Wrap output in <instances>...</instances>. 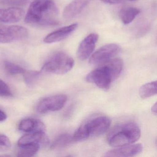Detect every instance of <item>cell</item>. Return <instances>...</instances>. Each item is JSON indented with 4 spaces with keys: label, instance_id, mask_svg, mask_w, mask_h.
I'll use <instances>...</instances> for the list:
<instances>
[{
    "label": "cell",
    "instance_id": "6da1fadb",
    "mask_svg": "<svg viewBox=\"0 0 157 157\" xmlns=\"http://www.w3.org/2000/svg\"><path fill=\"white\" fill-rule=\"evenodd\" d=\"M59 10L52 0H34L25 18L28 24L54 26L58 24Z\"/></svg>",
    "mask_w": 157,
    "mask_h": 157
},
{
    "label": "cell",
    "instance_id": "7a4b0ae2",
    "mask_svg": "<svg viewBox=\"0 0 157 157\" xmlns=\"http://www.w3.org/2000/svg\"><path fill=\"white\" fill-rule=\"evenodd\" d=\"M100 65L87 75L86 80L102 90H107L121 74L123 61L120 58L112 59Z\"/></svg>",
    "mask_w": 157,
    "mask_h": 157
},
{
    "label": "cell",
    "instance_id": "3957f363",
    "mask_svg": "<svg viewBox=\"0 0 157 157\" xmlns=\"http://www.w3.org/2000/svg\"><path fill=\"white\" fill-rule=\"evenodd\" d=\"M140 135V129L136 124L125 122L115 126L111 130L107 140L110 146L118 147L136 142Z\"/></svg>",
    "mask_w": 157,
    "mask_h": 157
},
{
    "label": "cell",
    "instance_id": "277c9868",
    "mask_svg": "<svg viewBox=\"0 0 157 157\" xmlns=\"http://www.w3.org/2000/svg\"><path fill=\"white\" fill-rule=\"evenodd\" d=\"M110 118L104 116L96 117L87 120L77 129L73 135L75 141H81L89 138L104 134L110 127Z\"/></svg>",
    "mask_w": 157,
    "mask_h": 157
},
{
    "label": "cell",
    "instance_id": "5b68a950",
    "mask_svg": "<svg viewBox=\"0 0 157 157\" xmlns=\"http://www.w3.org/2000/svg\"><path fill=\"white\" fill-rule=\"evenodd\" d=\"M74 65V60L71 57L64 52H59L44 64L42 71L53 74H65L72 69Z\"/></svg>",
    "mask_w": 157,
    "mask_h": 157
},
{
    "label": "cell",
    "instance_id": "8992f818",
    "mask_svg": "<svg viewBox=\"0 0 157 157\" xmlns=\"http://www.w3.org/2000/svg\"><path fill=\"white\" fill-rule=\"evenodd\" d=\"M28 31L20 25H0V43L9 44L25 39L28 36Z\"/></svg>",
    "mask_w": 157,
    "mask_h": 157
},
{
    "label": "cell",
    "instance_id": "52a82bcc",
    "mask_svg": "<svg viewBox=\"0 0 157 157\" xmlns=\"http://www.w3.org/2000/svg\"><path fill=\"white\" fill-rule=\"evenodd\" d=\"M120 51V47L116 44L105 45L92 55L89 62L91 65H100L112 59L117 56Z\"/></svg>",
    "mask_w": 157,
    "mask_h": 157
},
{
    "label": "cell",
    "instance_id": "ba28073f",
    "mask_svg": "<svg viewBox=\"0 0 157 157\" xmlns=\"http://www.w3.org/2000/svg\"><path fill=\"white\" fill-rule=\"evenodd\" d=\"M67 97L64 94H58L43 99L37 105V110L41 113L59 111L64 107Z\"/></svg>",
    "mask_w": 157,
    "mask_h": 157
},
{
    "label": "cell",
    "instance_id": "9c48e42d",
    "mask_svg": "<svg viewBox=\"0 0 157 157\" xmlns=\"http://www.w3.org/2000/svg\"><path fill=\"white\" fill-rule=\"evenodd\" d=\"M98 38L99 36L97 34L92 33L82 41L77 51V56L80 60H86L90 56L94 50Z\"/></svg>",
    "mask_w": 157,
    "mask_h": 157
},
{
    "label": "cell",
    "instance_id": "30bf717a",
    "mask_svg": "<svg viewBox=\"0 0 157 157\" xmlns=\"http://www.w3.org/2000/svg\"><path fill=\"white\" fill-rule=\"evenodd\" d=\"M143 150L140 144H130L118 147L117 148L109 151L105 153V157H134L138 155Z\"/></svg>",
    "mask_w": 157,
    "mask_h": 157
},
{
    "label": "cell",
    "instance_id": "8fae6325",
    "mask_svg": "<svg viewBox=\"0 0 157 157\" xmlns=\"http://www.w3.org/2000/svg\"><path fill=\"white\" fill-rule=\"evenodd\" d=\"M78 27V24L75 23L59 28L48 35L44 39V42L50 44L62 41L74 32Z\"/></svg>",
    "mask_w": 157,
    "mask_h": 157
},
{
    "label": "cell",
    "instance_id": "7c38bea8",
    "mask_svg": "<svg viewBox=\"0 0 157 157\" xmlns=\"http://www.w3.org/2000/svg\"><path fill=\"white\" fill-rule=\"evenodd\" d=\"M25 12L21 8L11 7L0 9V23H14L22 19Z\"/></svg>",
    "mask_w": 157,
    "mask_h": 157
},
{
    "label": "cell",
    "instance_id": "4fadbf2b",
    "mask_svg": "<svg viewBox=\"0 0 157 157\" xmlns=\"http://www.w3.org/2000/svg\"><path fill=\"white\" fill-rule=\"evenodd\" d=\"M90 0H73L63 11V17L67 20L73 19L79 14L89 4Z\"/></svg>",
    "mask_w": 157,
    "mask_h": 157
},
{
    "label": "cell",
    "instance_id": "5bb4252c",
    "mask_svg": "<svg viewBox=\"0 0 157 157\" xmlns=\"http://www.w3.org/2000/svg\"><path fill=\"white\" fill-rule=\"evenodd\" d=\"M49 143L45 132H33L23 136L18 140V146L32 144L47 145Z\"/></svg>",
    "mask_w": 157,
    "mask_h": 157
},
{
    "label": "cell",
    "instance_id": "9a60e30c",
    "mask_svg": "<svg viewBox=\"0 0 157 157\" xmlns=\"http://www.w3.org/2000/svg\"><path fill=\"white\" fill-rule=\"evenodd\" d=\"M19 129L23 132L33 133L36 132H45L44 124L38 119L28 118L23 119L20 122Z\"/></svg>",
    "mask_w": 157,
    "mask_h": 157
},
{
    "label": "cell",
    "instance_id": "2e32d148",
    "mask_svg": "<svg viewBox=\"0 0 157 157\" xmlns=\"http://www.w3.org/2000/svg\"><path fill=\"white\" fill-rule=\"evenodd\" d=\"M73 136L70 134H61L54 140L51 144V148L53 150H59L64 148L70 146L74 142Z\"/></svg>",
    "mask_w": 157,
    "mask_h": 157
},
{
    "label": "cell",
    "instance_id": "e0dca14e",
    "mask_svg": "<svg viewBox=\"0 0 157 157\" xmlns=\"http://www.w3.org/2000/svg\"><path fill=\"white\" fill-rule=\"evenodd\" d=\"M157 81L142 85L139 90V95L142 99H147L157 94Z\"/></svg>",
    "mask_w": 157,
    "mask_h": 157
},
{
    "label": "cell",
    "instance_id": "ac0fdd59",
    "mask_svg": "<svg viewBox=\"0 0 157 157\" xmlns=\"http://www.w3.org/2000/svg\"><path fill=\"white\" fill-rule=\"evenodd\" d=\"M19 147L18 156L23 157H33L38 152L40 149V144H27Z\"/></svg>",
    "mask_w": 157,
    "mask_h": 157
},
{
    "label": "cell",
    "instance_id": "d6986e66",
    "mask_svg": "<svg viewBox=\"0 0 157 157\" xmlns=\"http://www.w3.org/2000/svg\"><path fill=\"white\" fill-rule=\"evenodd\" d=\"M140 11L136 8H127L122 10L120 13V17L124 25L129 24L139 14Z\"/></svg>",
    "mask_w": 157,
    "mask_h": 157
},
{
    "label": "cell",
    "instance_id": "ffe728a7",
    "mask_svg": "<svg viewBox=\"0 0 157 157\" xmlns=\"http://www.w3.org/2000/svg\"><path fill=\"white\" fill-rule=\"evenodd\" d=\"M4 66L7 72L11 75L22 74L25 72L24 69L10 61H5L4 62Z\"/></svg>",
    "mask_w": 157,
    "mask_h": 157
},
{
    "label": "cell",
    "instance_id": "44dd1931",
    "mask_svg": "<svg viewBox=\"0 0 157 157\" xmlns=\"http://www.w3.org/2000/svg\"><path fill=\"white\" fill-rule=\"evenodd\" d=\"M24 73L25 83L29 87H33L36 83L41 73L39 71H30Z\"/></svg>",
    "mask_w": 157,
    "mask_h": 157
},
{
    "label": "cell",
    "instance_id": "7402d4cb",
    "mask_svg": "<svg viewBox=\"0 0 157 157\" xmlns=\"http://www.w3.org/2000/svg\"><path fill=\"white\" fill-rule=\"evenodd\" d=\"M10 88L7 83L0 79V96H10L12 95Z\"/></svg>",
    "mask_w": 157,
    "mask_h": 157
},
{
    "label": "cell",
    "instance_id": "603a6c76",
    "mask_svg": "<svg viewBox=\"0 0 157 157\" xmlns=\"http://www.w3.org/2000/svg\"><path fill=\"white\" fill-rule=\"evenodd\" d=\"M101 1L105 2V3H108V4H118L120 3L123 0H100Z\"/></svg>",
    "mask_w": 157,
    "mask_h": 157
},
{
    "label": "cell",
    "instance_id": "cb8c5ba5",
    "mask_svg": "<svg viewBox=\"0 0 157 157\" xmlns=\"http://www.w3.org/2000/svg\"><path fill=\"white\" fill-rule=\"evenodd\" d=\"M7 118V115L5 113L0 110V122L5 121Z\"/></svg>",
    "mask_w": 157,
    "mask_h": 157
},
{
    "label": "cell",
    "instance_id": "d4e9b609",
    "mask_svg": "<svg viewBox=\"0 0 157 157\" xmlns=\"http://www.w3.org/2000/svg\"><path fill=\"white\" fill-rule=\"evenodd\" d=\"M151 111L152 113H153L154 114H155V115H157V102L155 103L153 105H152V107H151Z\"/></svg>",
    "mask_w": 157,
    "mask_h": 157
},
{
    "label": "cell",
    "instance_id": "484cf974",
    "mask_svg": "<svg viewBox=\"0 0 157 157\" xmlns=\"http://www.w3.org/2000/svg\"><path fill=\"white\" fill-rule=\"evenodd\" d=\"M130 1H136V0H129Z\"/></svg>",
    "mask_w": 157,
    "mask_h": 157
}]
</instances>
